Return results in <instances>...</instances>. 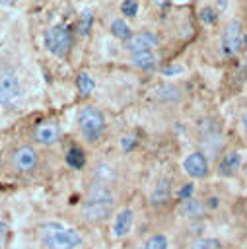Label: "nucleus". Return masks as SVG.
Returning <instances> with one entry per match:
<instances>
[{
	"label": "nucleus",
	"mask_w": 247,
	"mask_h": 249,
	"mask_svg": "<svg viewBox=\"0 0 247 249\" xmlns=\"http://www.w3.org/2000/svg\"><path fill=\"white\" fill-rule=\"evenodd\" d=\"M45 47L56 54V56H66V53L72 47V31L66 25H54L45 33Z\"/></svg>",
	"instance_id": "obj_7"
},
{
	"label": "nucleus",
	"mask_w": 247,
	"mask_h": 249,
	"mask_svg": "<svg viewBox=\"0 0 247 249\" xmlns=\"http://www.w3.org/2000/svg\"><path fill=\"white\" fill-rule=\"evenodd\" d=\"M132 218H134V214H132L130 208L121 210V212L117 214L115 222H113V233L119 235V237H121V235H126L128 230H130V226H132Z\"/></svg>",
	"instance_id": "obj_15"
},
{
	"label": "nucleus",
	"mask_w": 247,
	"mask_h": 249,
	"mask_svg": "<svg viewBox=\"0 0 247 249\" xmlns=\"http://www.w3.org/2000/svg\"><path fill=\"white\" fill-rule=\"evenodd\" d=\"M247 51V21L241 14H231L216 31L214 53L218 60L233 62Z\"/></svg>",
	"instance_id": "obj_1"
},
{
	"label": "nucleus",
	"mask_w": 247,
	"mask_h": 249,
	"mask_svg": "<svg viewBox=\"0 0 247 249\" xmlns=\"http://www.w3.org/2000/svg\"><path fill=\"white\" fill-rule=\"evenodd\" d=\"M243 171H245V175H247V161L243 163Z\"/></svg>",
	"instance_id": "obj_34"
},
{
	"label": "nucleus",
	"mask_w": 247,
	"mask_h": 249,
	"mask_svg": "<svg viewBox=\"0 0 247 249\" xmlns=\"http://www.w3.org/2000/svg\"><path fill=\"white\" fill-rule=\"evenodd\" d=\"M111 31H113L115 37H119V39H123V41H128V39L132 37L130 27H128L121 18H119V19H113V23H111Z\"/></svg>",
	"instance_id": "obj_22"
},
{
	"label": "nucleus",
	"mask_w": 247,
	"mask_h": 249,
	"mask_svg": "<svg viewBox=\"0 0 247 249\" xmlns=\"http://www.w3.org/2000/svg\"><path fill=\"white\" fill-rule=\"evenodd\" d=\"M235 134L241 146L247 148V105H243L235 115Z\"/></svg>",
	"instance_id": "obj_16"
},
{
	"label": "nucleus",
	"mask_w": 247,
	"mask_h": 249,
	"mask_svg": "<svg viewBox=\"0 0 247 249\" xmlns=\"http://www.w3.org/2000/svg\"><path fill=\"white\" fill-rule=\"evenodd\" d=\"M198 140H200V150L208 158H214V160L228 148L224 140V124L214 117H206L200 121Z\"/></svg>",
	"instance_id": "obj_3"
},
{
	"label": "nucleus",
	"mask_w": 247,
	"mask_h": 249,
	"mask_svg": "<svg viewBox=\"0 0 247 249\" xmlns=\"http://www.w3.org/2000/svg\"><path fill=\"white\" fill-rule=\"evenodd\" d=\"M6 235H8V226L4 222H0V249H2V245L6 241Z\"/></svg>",
	"instance_id": "obj_29"
},
{
	"label": "nucleus",
	"mask_w": 247,
	"mask_h": 249,
	"mask_svg": "<svg viewBox=\"0 0 247 249\" xmlns=\"http://www.w3.org/2000/svg\"><path fill=\"white\" fill-rule=\"evenodd\" d=\"M113 208V195L105 183H95L88 189V196L82 204V216L86 220L97 222L111 214Z\"/></svg>",
	"instance_id": "obj_2"
},
{
	"label": "nucleus",
	"mask_w": 247,
	"mask_h": 249,
	"mask_svg": "<svg viewBox=\"0 0 247 249\" xmlns=\"http://www.w3.org/2000/svg\"><path fill=\"white\" fill-rule=\"evenodd\" d=\"M193 191H194L193 183H187V185H183V187L179 189V198H181V200H185V198H191V196H193Z\"/></svg>",
	"instance_id": "obj_27"
},
{
	"label": "nucleus",
	"mask_w": 247,
	"mask_h": 249,
	"mask_svg": "<svg viewBox=\"0 0 247 249\" xmlns=\"http://www.w3.org/2000/svg\"><path fill=\"white\" fill-rule=\"evenodd\" d=\"M142 249H169V241H167V237L163 233H152L144 241Z\"/></svg>",
	"instance_id": "obj_20"
},
{
	"label": "nucleus",
	"mask_w": 247,
	"mask_h": 249,
	"mask_svg": "<svg viewBox=\"0 0 247 249\" xmlns=\"http://www.w3.org/2000/svg\"><path fill=\"white\" fill-rule=\"evenodd\" d=\"M241 2H243V8H245L247 6V0H241Z\"/></svg>",
	"instance_id": "obj_35"
},
{
	"label": "nucleus",
	"mask_w": 247,
	"mask_h": 249,
	"mask_svg": "<svg viewBox=\"0 0 247 249\" xmlns=\"http://www.w3.org/2000/svg\"><path fill=\"white\" fill-rule=\"evenodd\" d=\"M132 146H134V140H132L130 136H126V138H123V148H124V150H130Z\"/></svg>",
	"instance_id": "obj_30"
},
{
	"label": "nucleus",
	"mask_w": 247,
	"mask_h": 249,
	"mask_svg": "<svg viewBox=\"0 0 247 249\" xmlns=\"http://www.w3.org/2000/svg\"><path fill=\"white\" fill-rule=\"evenodd\" d=\"M183 68L181 66H175V64H171V66H163L161 68V72L165 74V76H173V74H177V72H181Z\"/></svg>",
	"instance_id": "obj_28"
},
{
	"label": "nucleus",
	"mask_w": 247,
	"mask_h": 249,
	"mask_svg": "<svg viewBox=\"0 0 247 249\" xmlns=\"http://www.w3.org/2000/svg\"><path fill=\"white\" fill-rule=\"evenodd\" d=\"M159 39L156 33L152 31H138L132 33V37L126 41V49L130 51V54L134 53H144V51H154V47H158Z\"/></svg>",
	"instance_id": "obj_10"
},
{
	"label": "nucleus",
	"mask_w": 247,
	"mask_h": 249,
	"mask_svg": "<svg viewBox=\"0 0 247 249\" xmlns=\"http://www.w3.org/2000/svg\"><path fill=\"white\" fill-rule=\"evenodd\" d=\"M189 249H224V243L216 237H196Z\"/></svg>",
	"instance_id": "obj_19"
},
{
	"label": "nucleus",
	"mask_w": 247,
	"mask_h": 249,
	"mask_svg": "<svg viewBox=\"0 0 247 249\" xmlns=\"http://www.w3.org/2000/svg\"><path fill=\"white\" fill-rule=\"evenodd\" d=\"M177 212H179V216H183V218H187V220H200V218H204V216H206L208 208H206L204 200L191 196V198L181 200V204H179Z\"/></svg>",
	"instance_id": "obj_12"
},
{
	"label": "nucleus",
	"mask_w": 247,
	"mask_h": 249,
	"mask_svg": "<svg viewBox=\"0 0 247 249\" xmlns=\"http://www.w3.org/2000/svg\"><path fill=\"white\" fill-rule=\"evenodd\" d=\"M154 2H156V4H158V6H163V4H165V2H167V0H154Z\"/></svg>",
	"instance_id": "obj_32"
},
{
	"label": "nucleus",
	"mask_w": 247,
	"mask_h": 249,
	"mask_svg": "<svg viewBox=\"0 0 247 249\" xmlns=\"http://www.w3.org/2000/svg\"><path fill=\"white\" fill-rule=\"evenodd\" d=\"M243 18H245V21H247V6L243 8Z\"/></svg>",
	"instance_id": "obj_33"
},
{
	"label": "nucleus",
	"mask_w": 247,
	"mask_h": 249,
	"mask_svg": "<svg viewBox=\"0 0 247 249\" xmlns=\"http://www.w3.org/2000/svg\"><path fill=\"white\" fill-rule=\"evenodd\" d=\"M66 161H68V165L70 167H74V169H80L82 165H84V161H86V156H84V152L80 150V148H70L68 152H66Z\"/></svg>",
	"instance_id": "obj_23"
},
{
	"label": "nucleus",
	"mask_w": 247,
	"mask_h": 249,
	"mask_svg": "<svg viewBox=\"0 0 247 249\" xmlns=\"http://www.w3.org/2000/svg\"><path fill=\"white\" fill-rule=\"evenodd\" d=\"M14 2H16V0H0V4H2V6H8V4H14Z\"/></svg>",
	"instance_id": "obj_31"
},
{
	"label": "nucleus",
	"mask_w": 247,
	"mask_h": 249,
	"mask_svg": "<svg viewBox=\"0 0 247 249\" xmlns=\"http://www.w3.org/2000/svg\"><path fill=\"white\" fill-rule=\"evenodd\" d=\"M198 18H200V21L206 23V25H216L218 19H220V10L214 8V6H206V8H202V10L198 12Z\"/></svg>",
	"instance_id": "obj_21"
},
{
	"label": "nucleus",
	"mask_w": 247,
	"mask_h": 249,
	"mask_svg": "<svg viewBox=\"0 0 247 249\" xmlns=\"http://www.w3.org/2000/svg\"><path fill=\"white\" fill-rule=\"evenodd\" d=\"M76 84H78V89H80L84 95L91 93V91H93V88H95L93 78H91L88 72H80V74H78V78H76Z\"/></svg>",
	"instance_id": "obj_24"
},
{
	"label": "nucleus",
	"mask_w": 247,
	"mask_h": 249,
	"mask_svg": "<svg viewBox=\"0 0 247 249\" xmlns=\"http://www.w3.org/2000/svg\"><path fill=\"white\" fill-rule=\"evenodd\" d=\"M19 95V80L12 72L0 74V105L12 103Z\"/></svg>",
	"instance_id": "obj_11"
},
{
	"label": "nucleus",
	"mask_w": 247,
	"mask_h": 249,
	"mask_svg": "<svg viewBox=\"0 0 247 249\" xmlns=\"http://www.w3.org/2000/svg\"><path fill=\"white\" fill-rule=\"evenodd\" d=\"M158 97L159 99H165V101H177L181 97V88L175 86V84H161L158 88Z\"/></svg>",
	"instance_id": "obj_18"
},
{
	"label": "nucleus",
	"mask_w": 247,
	"mask_h": 249,
	"mask_svg": "<svg viewBox=\"0 0 247 249\" xmlns=\"http://www.w3.org/2000/svg\"><path fill=\"white\" fill-rule=\"evenodd\" d=\"M243 156L241 152L237 150V146H228L218 158H216V165H214V171L218 177L222 179H233L237 177L241 171H243Z\"/></svg>",
	"instance_id": "obj_5"
},
{
	"label": "nucleus",
	"mask_w": 247,
	"mask_h": 249,
	"mask_svg": "<svg viewBox=\"0 0 247 249\" xmlns=\"http://www.w3.org/2000/svg\"><path fill=\"white\" fill-rule=\"evenodd\" d=\"M91 21H93V16H91V12H82V16H80V21H78V33L80 35H88V31H89V27H91Z\"/></svg>",
	"instance_id": "obj_25"
},
{
	"label": "nucleus",
	"mask_w": 247,
	"mask_h": 249,
	"mask_svg": "<svg viewBox=\"0 0 247 249\" xmlns=\"http://www.w3.org/2000/svg\"><path fill=\"white\" fill-rule=\"evenodd\" d=\"M33 136H35V140H37L39 144L51 146V144H54V142L58 140L60 128H58L56 123H51V121H49V123H39L37 128H35V132H33Z\"/></svg>",
	"instance_id": "obj_13"
},
{
	"label": "nucleus",
	"mask_w": 247,
	"mask_h": 249,
	"mask_svg": "<svg viewBox=\"0 0 247 249\" xmlns=\"http://www.w3.org/2000/svg\"><path fill=\"white\" fill-rule=\"evenodd\" d=\"M183 169L191 179H206L210 173V158L202 150H194L185 156L183 160Z\"/></svg>",
	"instance_id": "obj_8"
},
{
	"label": "nucleus",
	"mask_w": 247,
	"mask_h": 249,
	"mask_svg": "<svg viewBox=\"0 0 247 249\" xmlns=\"http://www.w3.org/2000/svg\"><path fill=\"white\" fill-rule=\"evenodd\" d=\"M156 54L154 51H144V53H134L132 54V64L136 68H142V70H152L156 66Z\"/></svg>",
	"instance_id": "obj_17"
},
{
	"label": "nucleus",
	"mask_w": 247,
	"mask_h": 249,
	"mask_svg": "<svg viewBox=\"0 0 247 249\" xmlns=\"http://www.w3.org/2000/svg\"><path fill=\"white\" fill-rule=\"evenodd\" d=\"M41 239L47 249H78L84 241L80 231L72 228H64L62 224L56 222H49L43 226Z\"/></svg>",
	"instance_id": "obj_4"
},
{
	"label": "nucleus",
	"mask_w": 247,
	"mask_h": 249,
	"mask_svg": "<svg viewBox=\"0 0 247 249\" xmlns=\"http://www.w3.org/2000/svg\"><path fill=\"white\" fill-rule=\"evenodd\" d=\"M121 12H123V16H126V18H134V16L138 14V2H136V0H124V2L121 4Z\"/></svg>",
	"instance_id": "obj_26"
},
{
	"label": "nucleus",
	"mask_w": 247,
	"mask_h": 249,
	"mask_svg": "<svg viewBox=\"0 0 247 249\" xmlns=\"http://www.w3.org/2000/svg\"><path fill=\"white\" fill-rule=\"evenodd\" d=\"M169 195H171V179L169 177H159L156 181L152 193H150V200L154 204H161L169 198Z\"/></svg>",
	"instance_id": "obj_14"
},
{
	"label": "nucleus",
	"mask_w": 247,
	"mask_h": 249,
	"mask_svg": "<svg viewBox=\"0 0 247 249\" xmlns=\"http://www.w3.org/2000/svg\"><path fill=\"white\" fill-rule=\"evenodd\" d=\"M37 161H39V156H37L35 148L29 146V144H23V146L16 148V152L12 154V165L21 173L33 171L37 167Z\"/></svg>",
	"instance_id": "obj_9"
},
{
	"label": "nucleus",
	"mask_w": 247,
	"mask_h": 249,
	"mask_svg": "<svg viewBox=\"0 0 247 249\" xmlns=\"http://www.w3.org/2000/svg\"><path fill=\"white\" fill-rule=\"evenodd\" d=\"M78 124H80V130L82 134L88 138V140H97L105 128V119L101 115L99 109L95 107H84L80 109L78 113Z\"/></svg>",
	"instance_id": "obj_6"
}]
</instances>
